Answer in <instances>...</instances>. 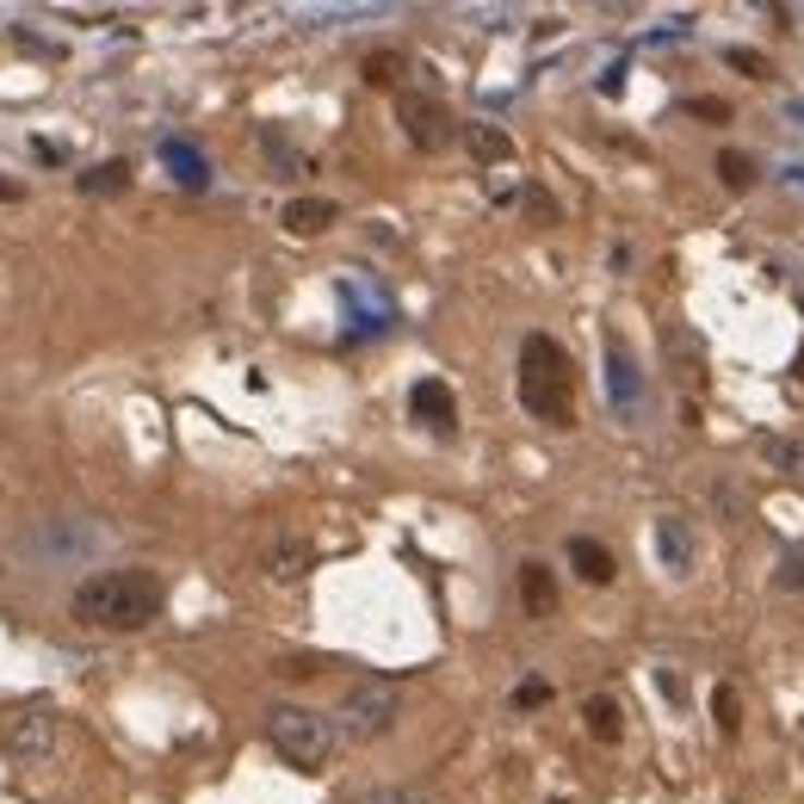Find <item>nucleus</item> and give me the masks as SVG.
Wrapping results in <instances>:
<instances>
[{
  "label": "nucleus",
  "mask_w": 804,
  "mask_h": 804,
  "mask_svg": "<svg viewBox=\"0 0 804 804\" xmlns=\"http://www.w3.org/2000/svg\"><path fill=\"white\" fill-rule=\"evenodd\" d=\"M161 600H168L161 575L106 570V575H94V582L75 588V613L87 619V625H106V632H143V625L161 613Z\"/></svg>",
  "instance_id": "obj_1"
},
{
  "label": "nucleus",
  "mask_w": 804,
  "mask_h": 804,
  "mask_svg": "<svg viewBox=\"0 0 804 804\" xmlns=\"http://www.w3.org/2000/svg\"><path fill=\"white\" fill-rule=\"evenodd\" d=\"M520 402L545 427L575 422V365L551 334H526V346H520Z\"/></svg>",
  "instance_id": "obj_2"
},
{
  "label": "nucleus",
  "mask_w": 804,
  "mask_h": 804,
  "mask_svg": "<svg viewBox=\"0 0 804 804\" xmlns=\"http://www.w3.org/2000/svg\"><path fill=\"white\" fill-rule=\"evenodd\" d=\"M267 743L279 748L291 767L316 773V767L334 755V724H328L322 711H309V706H272L267 711Z\"/></svg>",
  "instance_id": "obj_3"
},
{
  "label": "nucleus",
  "mask_w": 804,
  "mask_h": 804,
  "mask_svg": "<svg viewBox=\"0 0 804 804\" xmlns=\"http://www.w3.org/2000/svg\"><path fill=\"white\" fill-rule=\"evenodd\" d=\"M397 687L390 681H360V687H346V699H341V730L346 736H383V730L397 724Z\"/></svg>",
  "instance_id": "obj_4"
},
{
  "label": "nucleus",
  "mask_w": 804,
  "mask_h": 804,
  "mask_svg": "<svg viewBox=\"0 0 804 804\" xmlns=\"http://www.w3.org/2000/svg\"><path fill=\"white\" fill-rule=\"evenodd\" d=\"M0 743H7L13 762H50V755H57V718H50L44 706H32V711H20L13 724L0 730Z\"/></svg>",
  "instance_id": "obj_5"
},
{
  "label": "nucleus",
  "mask_w": 804,
  "mask_h": 804,
  "mask_svg": "<svg viewBox=\"0 0 804 804\" xmlns=\"http://www.w3.org/2000/svg\"><path fill=\"white\" fill-rule=\"evenodd\" d=\"M402 131H409L415 149H446L452 143V112L427 94H402Z\"/></svg>",
  "instance_id": "obj_6"
},
{
  "label": "nucleus",
  "mask_w": 804,
  "mask_h": 804,
  "mask_svg": "<svg viewBox=\"0 0 804 804\" xmlns=\"http://www.w3.org/2000/svg\"><path fill=\"white\" fill-rule=\"evenodd\" d=\"M409 415H415L422 427H434V434H452V427H459V397H452V383L422 378L415 390H409Z\"/></svg>",
  "instance_id": "obj_7"
},
{
  "label": "nucleus",
  "mask_w": 804,
  "mask_h": 804,
  "mask_svg": "<svg viewBox=\"0 0 804 804\" xmlns=\"http://www.w3.org/2000/svg\"><path fill=\"white\" fill-rule=\"evenodd\" d=\"M32 551H38L44 563H81V557L99 551V533H81V520H50Z\"/></svg>",
  "instance_id": "obj_8"
},
{
  "label": "nucleus",
  "mask_w": 804,
  "mask_h": 804,
  "mask_svg": "<svg viewBox=\"0 0 804 804\" xmlns=\"http://www.w3.org/2000/svg\"><path fill=\"white\" fill-rule=\"evenodd\" d=\"M570 563L582 570V582H594V588H607V582L619 575L613 551H607L600 538H570Z\"/></svg>",
  "instance_id": "obj_9"
},
{
  "label": "nucleus",
  "mask_w": 804,
  "mask_h": 804,
  "mask_svg": "<svg viewBox=\"0 0 804 804\" xmlns=\"http://www.w3.org/2000/svg\"><path fill=\"white\" fill-rule=\"evenodd\" d=\"M334 223V198H291L285 205V230L291 235H322Z\"/></svg>",
  "instance_id": "obj_10"
},
{
  "label": "nucleus",
  "mask_w": 804,
  "mask_h": 804,
  "mask_svg": "<svg viewBox=\"0 0 804 804\" xmlns=\"http://www.w3.org/2000/svg\"><path fill=\"white\" fill-rule=\"evenodd\" d=\"M309 563H316V551H309L304 538H272V545H267V570L279 575V582H297Z\"/></svg>",
  "instance_id": "obj_11"
},
{
  "label": "nucleus",
  "mask_w": 804,
  "mask_h": 804,
  "mask_svg": "<svg viewBox=\"0 0 804 804\" xmlns=\"http://www.w3.org/2000/svg\"><path fill=\"white\" fill-rule=\"evenodd\" d=\"M520 600H526V613L533 619H545L557 607V582H551L545 563H526V570H520Z\"/></svg>",
  "instance_id": "obj_12"
},
{
  "label": "nucleus",
  "mask_w": 804,
  "mask_h": 804,
  "mask_svg": "<svg viewBox=\"0 0 804 804\" xmlns=\"http://www.w3.org/2000/svg\"><path fill=\"white\" fill-rule=\"evenodd\" d=\"M607 371H613V402L625 409V402H637V365H632V353H625V341H607Z\"/></svg>",
  "instance_id": "obj_13"
},
{
  "label": "nucleus",
  "mask_w": 804,
  "mask_h": 804,
  "mask_svg": "<svg viewBox=\"0 0 804 804\" xmlns=\"http://www.w3.org/2000/svg\"><path fill=\"white\" fill-rule=\"evenodd\" d=\"M582 718H588V730L600 743H619V730H625V711H619V699H607V693H594L588 706H582Z\"/></svg>",
  "instance_id": "obj_14"
},
{
  "label": "nucleus",
  "mask_w": 804,
  "mask_h": 804,
  "mask_svg": "<svg viewBox=\"0 0 804 804\" xmlns=\"http://www.w3.org/2000/svg\"><path fill=\"white\" fill-rule=\"evenodd\" d=\"M131 186V168L124 161H99V168L81 173V192H94V198H106V192H124Z\"/></svg>",
  "instance_id": "obj_15"
},
{
  "label": "nucleus",
  "mask_w": 804,
  "mask_h": 804,
  "mask_svg": "<svg viewBox=\"0 0 804 804\" xmlns=\"http://www.w3.org/2000/svg\"><path fill=\"white\" fill-rule=\"evenodd\" d=\"M711 718H718V736H736V730H743V699L730 687H718L711 693Z\"/></svg>",
  "instance_id": "obj_16"
},
{
  "label": "nucleus",
  "mask_w": 804,
  "mask_h": 804,
  "mask_svg": "<svg viewBox=\"0 0 804 804\" xmlns=\"http://www.w3.org/2000/svg\"><path fill=\"white\" fill-rule=\"evenodd\" d=\"M161 155H168L173 168H180V186H192V192L205 186V161H198V155H192L186 143H168V149H161Z\"/></svg>",
  "instance_id": "obj_17"
},
{
  "label": "nucleus",
  "mask_w": 804,
  "mask_h": 804,
  "mask_svg": "<svg viewBox=\"0 0 804 804\" xmlns=\"http://www.w3.org/2000/svg\"><path fill=\"white\" fill-rule=\"evenodd\" d=\"M718 180H724L730 192H743V186H755V161H748V155H718Z\"/></svg>",
  "instance_id": "obj_18"
},
{
  "label": "nucleus",
  "mask_w": 804,
  "mask_h": 804,
  "mask_svg": "<svg viewBox=\"0 0 804 804\" xmlns=\"http://www.w3.org/2000/svg\"><path fill=\"white\" fill-rule=\"evenodd\" d=\"M471 149H477V161H508L514 143H508L501 131H471Z\"/></svg>",
  "instance_id": "obj_19"
},
{
  "label": "nucleus",
  "mask_w": 804,
  "mask_h": 804,
  "mask_svg": "<svg viewBox=\"0 0 804 804\" xmlns=\"http://www.w3.org/2000/svg\"><path fill=\"white\" fill-rule=\"evenodd\" d=\"M397 75H402V57H390V50H383V57H365V81H371V87H397Z\"/></svg>",
  "instance_id": "obj_20"
},
{
  "label": "nucleus",
  "mask_w": 804,
  "mask_h": 804,
  "mask_svg": "<svg viewBox=\"0 0 804 804\" xmlns=\"http://www.w3.org/2000/svg\"><path fill=\"white\" fill-rule=\"evenodd\" d=\"M687 112L693 118H711V124H730V106H724V99H706V94L687 99Z\"/></svg>",
  "instance_id": "obj_21"
},
{
  "label": "nucleus",
  "mask_w": 804,
  "mask_h": 804,
  "mask_svg": "<svg viewBox=\"0 0 804 804\" xmlns=\"http://www.w3.org/2000/svg\"><path fill=\"white\" fill-rule=\"evenodd\" d=\"M730 69H743V75L762 81L767 75V57H762V50H730Z\"/></svg>",
  "instance_id": "obj_22"
},
{
  "label": "nucleus",
  "mask_w": 804,
  "mask_h": 804,
  "mask_svg": "<svg viewBox=\"0 0 804 804\" xmlns=\"http://www.w3.org/2000/svg\"><path fill=\"white\" fill-rule=\"evenodd\" d=\"M545 699H551V687H545V681H526V687H514V706L526 711V706H545Z\"/></svg>",
  "instance_id": "obj_23"
},
{
  "label": "nucleus",
  "mask_w": 804,
  "mask_h": 804,
  "mask_svg": "<svg viewBox=\"0 0 804 804\" xmlns=\"http://www.w3.org/2000/svg\"><path fill=\"white\" fill-rule=\"evenodd\" d=\"M360 804H427V799H415V792H365Z\"/></svg>",
  "instance_id": "obj_24"
},
{
  "label": "nucleus",
  "mask_w": 804,
  "mask_h": 804,
  "mask_svg": "<svg viewBox=\"0 0 804 804\" xmlns=\"http://www.w3.org/2000/svg\"><path fill=\"white\" fill-rule=\"evenodd\" d=\"M780 588H804V557H792V563H785V575H780Z\"/></svg>",
  "instance_id": "obj_25"
},
{
  "label": "nucleus",
  "mask_w": 804,
  "mask_h": 804,
  "mask_svg": "<svg viewBox=\"0 0 804 804\" xmlns=\"http://www.w3.org/2000/svg\"><path fill=\"white\" fill-rule=\"evenodd\" d=\"M0 205H20V186H13V180H0Z\"/></svg>",
  "instance_id": "obj_26"
}]
</instances>
